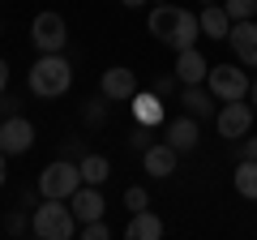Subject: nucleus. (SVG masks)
<instances>
[{
    "label": "nucleus",
    "mask_w": 257,
    "mask_h": 240,
    "mask_svg": "<svg viewBox=\"0 0 257 240\" xmlns=\"http://www.w3.org/2000/svg\"><path fill=\"white\" fill-rule=\"evenodd\" d=\"M146 26H150V35H155L159 43L176 47V52H184V47H197V39H202V22L193 18V13H184L180 5H167V0L150 9Z\"/></svg>",
    "instance_id": "obj_1"
},
{
    "label": "nucleus",
    "mask_w": 257,
    "mask_h": 240,
    "mask_svg": "<svg viewBox=\"0 0 257 240\" xmlns=\"http://www.w3.org/2000/svg\"><path fill=\"white\" fill-rule=\"evenodd\" d=\"M26 82H30V94H39V99H60L73 86V65L60 52H39V60L30 65Z\"/></svg>",
    "instance_id": "obj_2"
},
{
    "label": "nucleus",
    "mask_w": 257,
    "mask_h": 240,
    "mask_svg": "<svg viewBox=\"0 0 257 240\" xmlns=\"http://www.w3.org/2000/svg\"><path fill=\"white\" fill-rule=\"evenodd\" d=\"M77 214L73 206H64V197H43V202L30 210V231L39 240H73L77 236Z\"/></svg>",
    "instance_id": "obj_3"
},
{
    "label": "nucleus",
    "mask_w": 257,
    "mask_h": 240,
    "mask_svg": "<svg viewBox=\"0 0 257 240\" xmlns=\"http://www.w3.org/2000/svg\"><path fill=\"white\" fill-rule=\"evenodd\" d=\"M82 189V167L73 163V159H56V163H47L43 172H39V193L43 197H69Z\"/></svg>",
    "instance_id": "obj_4"
},
{
    "label": "nucleus",
    "mask_w": 257,
    "mask_h": 240,
    "mask_svg": "<svg viewBox=\"0 0 257 240\" xmlns=\"http://www.w3.org/2000/svg\"><path fill=\"white\" fill-rule=\"evenodd\" d=\"M206 86H210V94H214V99H223V103L244 99V94L253 90V86H248L244 65H214L210 73H206Z\"/></svg>",
    "instance_id": "obj_5"
},
{
    "label": "nucleus",
    "mask_w": 257,
    "mask_h": 240,
    "mask_svg": "<svg viewBox=\"0 0 257 240\" xmlns=\"http://www.w3.org/2000/svg\"><path fill=\"white\" fill-rule=\"evenodd\" d=\"M253 120H257V111L248 107L244 99H231L227 107H219V116H214V129H219V138L236 142V138H248V133H253Z\"/></svg>",
    "instance_id": "obj_6"
},
{
    "label": "nucleus",
    "mask_w": 257,
    "mask_h": 240,
    "mask_svg": "<svg viewBox=\"0 0 257 240\" xmlns=\"http://www.w3.org/2000/svg\"><path fill=\"white\" fill-rule=\"evenodd\" d=\"M30 43L39 47V52H64V43H69V26H64L60 13H39L35 26H30Z\"/></svg>",
    "instance_id": "obj_7"
},
{
    "label": "nucleus",
    "mask_w": 257,
    "mask_h": 240,
    "mask_svg": "<svg viewBox=\"0 0 257 240\" xmlns=\"http://www.w3.org/2000/svg\"><path fill=\"white\" fill-rule=\"evenodd\" d=\"M30 142H35V125L22 116H5L0 120V150L5 155H26Z\"/></svg>",
    "instance_id": "obj_8"
},
{
    "label": "nucleus",
    "mask_w": 257,
    "mask_h": 240,
    "mask_svg": "<svg viewBox=\"0 0 257 240\" xmlns=\"http://www.w3.org/2000/svg\"><path fill=\"white\" fill-rule=\"evenodd\" d=\"M231 52H236V60L244 69H257V22H231V35H227Z\"/></svg>",
    "instance_id": "obj_9"
},
{
    "label": "nucleus",
    "mask_w": 257,
    "mask_h": 240,
    "mask_svg": "<svg viewBox=\"0 0 257 240\" xmlns=\"http://www.w3.org/2000/svg\"><path fill=\"white\" fill-rule=\"evenodd\" d=\"M206 73H210V65H206V56L197 52V47L176 52V82H180V86H202Z\"/></svg>",
    "instance_id": "obj_10"
},
{
    "label": "nucleus",
    "mask_w": 257,
    "mask_h": 240,
    "mask_svg": "<svg viewBox=\"0 0 257 240\" xmlns=\"http://www.w3.org/2000/svg\"><path fill=\"white\" fill-rule=\"evenodd\" d=\"M142 159H146V176H172L176 163H180V150L163 138V142H150V146L142 150Z\"/></svg>",
    "instance_id": "obj_11"
},
{
    "label": "nucleus",
    "mask_w": 257,
    "mask_h": 240,
    "mask_svg": "<svg viewBox=\"0 0 257 240\" xmlns=\"http://www.w3.org/2000/svg\"><path fill=\"white\" fill-rule=\"evenodd\" d=\"M99 90L107 94L111 103H116V99H133V94H138V73H133V69H124V65H111L107 73H103Z\"/></svg>",
    "instance_id": "obj_12"
},
{
    "label": "nucleus",
    "mask_w": 257,
    "mask_h": 240,
    "mask_svg": "<svg viewBox=\"0 0 257 240\" xmlns=\"http://www.w3.org/2000/svg\"><path fill=\"white\" fill-rule=\"evenodd\" d=\"M69 202H73V214H77V223H94V219H103V210H107V206H103V193H99V185H82L73 197H69Z\"/></svg>",
    "instance_id": "obj_13"
},
{
    "label": "nucleus",
    "mask_w": 257,
    "mask_h": 240,
    "mask_svg": "<svg viewBox=\"0 0 257 240\" xmlns=\"http://www.w3.org/2000/svg\"><path fill=\"white\" fill-rule=\"evenodd\" d=\"M167 142H172L176 150H193L197 142H202V125H197V116H176L172 125H167Z\"/></svg>",
    "instance_id": "obj_14"
},
{
    "label": "nucleus",
    "mask_w": 257,
    "mask_h": 240,
    "mask_svg": "<svg viewBox=\"0 0 257 240\" xmlns=\"http://www.w3.org/2000/svg\"><path fill=\"white\" fill-rule=\"evenodd\" d=\"M180 107H189V116H197V120H214V94H210V86H184L180 90Z\"/></svg>",
    "instance_id": "obj_15"
},
{
    "label": "nucleus",
    "mask_w": 257,
    "mask_h": 240,
    "mask_svg": "<svg viewBox=\"0 0 257 240\" xmlns=\"http://www.w3.org/2000/svg\"><path fill=\"white\" fill-rule=\"evenodd\" d=\"M128 103H133V120H138V125H150V129L163 125V99H159L155 90H138Z\"/></svg>",
    "instance_id": "obj_16"
},
{
    "label": "nucleus",
    "mask_w": 257,
    "mask_h": 240,
    "mask_svg": "<svg viewBox=\"0 0 257 240\" xmlns=\"http://www.w3.org/2000/svg\"><path fill=\"white\" fill-rule=\"evenodd\" d=\"M124 236H128V240H159V236H163V219L150 214V206H146V210H138L133 219H128Z\"/></svg>",
    "instance_id": "obj_17"
},
{
    "label": "nucleus",
    "mask_w": 257,
    "mask_h": 240,
    "mask_svg": "<svg viewBox=\"0 0 257 240\" xmlns=\"http://www.w3.org/2000/svg\"><path fill=\"white\" fill-rule=\"evenodd\" d=\"M197 22H202V35L206 39H227L231 35V18L223 5H206L202 13H197Z\"/></svg>",
    "instance_id": "obj_18"
},
{
    "label": "nucleus",
    "mask_w": 257,
    "mask_h": 240,
    "mask_svg": "<svg viewBox=\"0 0 257 240\" xmlns=\"http://www.w3.org/2000/svg\"><path fill=\"white\" fill-rule=\"evenodd\" d=\"M231 185H236L240 197L257 202V159H240V163H236V176H231Z\"/></svg>",
    "instance_id": "obj_19"
},
{
    "label": "nucleus",
    "mask_w": 257,
    "mask_h": 240,
    "mask_svg": "<svg viewBox=\"0 0 257 240\" xmlns=\"http://www.w3.org/2000/svg\"><path fill=\"white\" fill-rule=\"evenodd\" d=\"M77 167H82V185H103V180L111 176V163L103 155H86Z\"/></svg>",
    "instance_id": "obj_20"
},
{
    "label": "nucleus",
    "mask_w": 257,
    "mask_h": 240,
    "mask_svg": "<svg viewBox=\"0 0 257 240\" xmlns=\"http://www.w3.org/2000/svg\"><path fill=\"white\" fill-rule=\"evenodd\" d=\"M82 116H86V125H90V129H99L103 120H107V94L90 99V103H86V111H82Z\"/></svg>",
    "instance_id": "obj_21"
},
{
    "label": "nucleus",
    "mask_w": 257,
    "mask_h": 240,
    "mask_svg": "<svg viewBox=\"0 0 257 240\" xmlns=\"http://www.w3.org/2000/svg\"><path fill=\"white\" fill-rule=\"evenodd\" d=\"M223 9H227L231 22H248V18H257V0H227Z\"/></svg>",
    "instance_id": "obj_22"
},
{
    "label": "nucleus",
    "mask_w": 257,
    "mask_h": 240,
    "mask_svg": "<svg viewBox=\"0 0 257 240\" xmlns=\"http://www.w3.org/2000/svg\"><path fill=\"white\" fill-rule=\"evenodd\" d=\"M77 236H82V240H107L111 227H107L103 219H94V223H82V227H77Z\"/></svg>",
    "instance_id": "obj_23"
},
{
    "label": "nucleus",
    "mask_w": 257,
    "mask_h": 240,
    "mask_svg": "<svg viewBox=\"0 0 257 240\" xmlns=\"http://www.w3.org/2000/svg\"><path fill=\"white\" fill-rule=\"evenodd\" d=\"M150 142H155V129H150V125H138V129L128 133V146L138 150V155H142V150L150 146Z\"/></svg>",
    "instance_id": "obj_24"
},
{
    "label": "nucleus",
    "mask_w": 257,
    "mask_h": 240,
    "mask_svg": "<svg viewBox=\"0 0 257 240\" xmlns=\"http://www.w3.org/2000/svg\"><path fill=\"white\" fill-rule=\"evenodd\" d=\"M5 231L9 236H22V231H30V219L22 210H9V219H5Z\"/></svg>",
    "instance_id": "obj_25"
},
{
    "label": "nucleus",
    "mask_w": 257,
    "mask_h": 240,
    "mask_svg": "<svg viewBox=\"0 0 257 240\" xmlns=\"http://www.w3.org/2000/svg\"><path fill=\"white\" fill-rule=\"evenodd\" d=\"M124 206H128V210H133V214H138V210H146V206H150L146 189H138V185H133V189H128V193H124Z\"/></svg>",
    "instance_id": "obj_26"
},
{
    "label": "nucleus",
    "mask_w": 257,
    "mask_h": 240,
    "mask_svg": "<svg viewBox=\"0 0 257 240\" xmlns=\"http://www.w3.org/2000/svg\"><path fill=\"white\" fill-rule=\"evenodd\" d=\"M86 155H90V150H86V142H60V159H77V163H82Z\"/></svg>",
    "instance_id": "obj_27"
},
{
    "label": "nucleus",
    "mask_w": 257,
    "mask_h": 240,
    "mask_svg": "<svg viewBox=\"0 0 257 240\" xmlns=\"http://www.w3.org/2000/svg\"><path fill=\"white\" fill-rule=\"evenodd\" d=\"M172 90H176V77H159V82H155V94H159V99H167Z\"/></svg>",
    "instance_id": "obj_28"
},
{
    "label": "nucleus",
    "mask_w": 257,
    "mask_h": 240,
    "mask_svg": "<svg viewBox=\"0 0 257 240\" xmlns=\"http://www.w3.org/2000/svg\"><path fill=\"white\" fill-rule=\"evenodd\" d=\"M240 159H257V138H253V133H248V142L240 146Z\"/></svg>",
    "instance_id": "obj_29"
},
{
    "label": "nucleus",
    "mask_w": 257,
    "mask_h": 240,
    "mask_svg": "<svg viewBox=\"0 0 257 240\" xmlns=\"http://www.w3.org/2000/svg\"><path fill=\"white\" fill-rule=\"evenodd\" d=\"M9 90V60H0V94Z\"/></svg>",
    "instance_id": "obj_30"
},
{
    "label": "nucleus",
    "mask_w": 257,
    "mask_h": 240,
    "mask_svg": "<svg viewBox=\"0 0 257 240\" xmlns=\"http://www.w3.org/2000/svg\"><path fill=\"white\" fill-rule=\"evenodd\" d=\"M120 5H128V9H142V5H146V0H120Z\"/></svg>",
    "instance_id": "obj_31"
},
{
    "label": "nucleus",
    "mask_w": 257,
    "mask_h": 240,
    "mask_svg": "<svg viewBox=\"0 0 257 240\" xmlns=\"http://www.w3.org/2000/svg\"><path fill=\"white\" fill-rule=\"evenodd\" d=\"M5 159H9V155H5V150H0V185H5Z\"/></svg>",
    "instance_id": "obj_32"
},
{
    "label": "nucleus",
    "mask_w": 257,
    "mask_h": 240,
    "mask_svg": "<svg viewBox=\"0 0 257 240\" xmlns=\"http://www.w3.org/2000/svg\"><path fill=\"white\" fill-rule=\"evenodd\" d=\"M253 111H257V82H253Z\"/></svg>",
    "instance_id": "obj_33"
},
{
    "label": "nucleus",
    "mask_w": 257,
    "mask_h": 240,
    "mask_svg": "<svg viewBox=\"0 0 257 240\" xmlns=\"http://www.w3.org/2000/svg\"><path fill=\"white\" fill-rule=\"evenodd\" d=\"M202 5H219V0H202Z\"/></svg>",
    "instance_id": "obj_34"
},
{
    "label": "nucleus",
    "mask_w": 257,
    "mask_h": 240,
    "mask_svg": "<svg viewBox=\"0 0 257 240\" xmlns=\"http://www.w3.org/2000/svg\"><path fill=\"white\" fill-rule=\"evenodd\" d=\"M155 5H163V0H155Z\"/></svg>",
    "instance_id": "obj_35"
}]
</instances>
